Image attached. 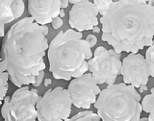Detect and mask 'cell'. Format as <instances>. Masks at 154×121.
<instances>
[{
	"mask_svg": "<svg viewBox=\"0 0 154 121\" xmlns=\"http://www.w3.org/2000/svg\"><path fill=\"white\" fill-rule=\"evenodd\" d=\"M69 0H62L61 1V8L64 10L65 8H66L67 6H69Z\"/></svg>",
	"mask_w": 154,
	"mask_h": 121,
	"instance_id": "cell-21",
	"label": "cell"
},
{
	"mask_svg": "<svg viewBox=\"0 0 154 121\" xmlns=\"http://www.w3.org/2000/svg\"><path fill=\"white\" fill-rule=\"evenodd\" d=\"M141 100L133 86L114 84L101 90L94 107L102 121H139L143 112Z\"/></svg>",
	"mask_w": 154,
	"mask_h": 121,
	"instance_id": "cell-4",
	"label": "cell"
},
{
	"mask_svg": "<svg viewBox=\"0 0 154 121\" xmlns=\"http://www.w3.org/2000/svg\"><path fill=\"white\" fill-rule=\"evenodd\" d=\"M63 19H62V17H56L54 20L52 21V27H53V29H59V28H61L62 26H63Z\"/></svg>",
	"mask_w": 154,
	"mask_h": 121,
	"instance_id": "cell-18",
	"label": "cell"
},
{
	"mask_svg": "<svg viewBox=\"0 0 154 121\" xmlns=\"http://www.w3.org/2000/svg\"><path fill=\"white\" fill-rule=\"evenodd\" d=\"M69 3L73 6L69 11V23L71 29H75L77 32L94 30L98 25L99 20L97 18L98 10L94 2L82 0L74 1L69 0Z\"/></svg>",
	"mask_w": 154,
	"mask_h": 121,
	"instance_id": "cell-9",
	"label": "cell"
},
{
	"mask_svg": "<svg viewBox=\"0 0 154 121\" xmlns=\"http://www.w3.org/2000/svg\"><path fill=\"white\" fill-rule=\"evenodd\" d=\"M43 77H45V71H42V73L40 74V76L38 77V79L36 80L35 84H34L33 86H35V88H37V86H40V85L42 84V82L43 80Z\"/></svg>",
	"mask_w": 154,
	"mask_h": 121,
	"instance_id": "cell-20",
	"label": "cell"
},
{
	"mask_svg": "<svg viewBox=\"0 0 154 121\" xmlns=\"http://www.w3.org/2000/svg\"><path fill=\"white\" fill-rule=\"evenodd\" d=\"M94 31L95 33H99V32H100V29H99L97 26H96V27H94Z\"/></svg>",
	"mask_w": 154,
	"mask_h": 121,
	"instance_id": "cell-25",
	"label": "cell"
},
{
	"mask_svg": "<svg viewBox=\"0 0 154 121\" xmlns=\"http://www.w3.org/2000/svg\"><path fill=\"white\" fill-rule=\"evenodd\" d=\"M8 79H10V75L8 72H0V81H1V98L0 99H1V101H4L9 89Z\"/></svg>",
	"mask_w": 154,
	"mask_h": 121,
	"instance_id": "cell-16",
	"label": "cell"
},
{
	"mask_svg": "<svg viewBox=\"0 0 154 121\" xmlns=\"http://www.w3.org/2000/svg\"><path fill=\"white\" fill-rule=\"evenodd\" d=\"M102 38L118 53H138L154 40V6L146 1H117L100 17Z\"/></svg>",
	"mask_w": 154,
	"mask_h": 121,
	"instance_id": "cell-2",
	"label": "cell"
},
{
	"mask_svg": "<svg viewBox=\"0 0 154 121\" xmlns=\"http://www.w3.org/2000/svg\"><path fill=\"white\" fill-rule=\"evenodd\" d=\"M41 99L36 89L28 86L17 89L13 95L6 96L1 109L4 121H37V103Z\"/></svg>",
	"mask_w": 154,
	"mask_h": 121,
	"instance_id": "cell-5",
	"label": "cell"
},
{
	"mask_svg": "<svg viewBox=\"0 0 154 121\" xmlns=\"http://www.w3.org/2000/svg\"><path fill=\"white\" fill-rule=\"evenodd\" d=\"M25 9L22 0H1L0 1V24H1V37H5V24L14 21L20 17Z\"/></svg>",
	"mask_w": 154,
	"mask_h": 121,
	"instance_id": "cell-12",
	"label": "cell"
},
{
	"mask_svg": "<svg viewBox=\"0 0 154 121\" xmlns=\"http://www.w3.org/2000/svg\"><path fill=\"white\" fill-rule=\"evenodd\" d=\"M52 84V81H51V79H45V86H50Z\"/></svg>",
	"mask_w": 154,
	"mask_h": 121,
	"instance_id": "cell-22",
	"label": "cell"
},
{
	"mask_svg": "<svg viewBox=\"0 0 154 121\" xmlns=\"http://www.w3.org/2000/svg\"><path fill=\"white\" fill-rule=\"evenodd\" d=\"M139 121H149V120H148V117H143V118H140Z\"/></svg>",
	"mask_w": 154,
	"mask_h": 121,
	"instance_id": "cell-26",
	"label": "cell"
},
{
	"mask_svg": "<svg viewBox=\"0 0 154 121\" xmlns=\"http://www.w3.org/2000/svg\"><path fill=\"white\" fill-rule=\"evenodd\" d=\"M48 27L38 24L32 17H24L9 29L2 43V61L10 80L18 89L34 85L45 69L43 58L49 48Z\"/></svg>",
	"mask_w": 154,
	"mask_h": 121,
	"instance_id": "cell-1",
	"label": "cell"
},
{
	"mask_svg": "<svg viewBox=\"0 0 154 121\" xmlns=\"http://www.w3.org/2000/svg\"><path fill=\"white\" fill-rule=\"evenodd\" d=\"M67 90L72 105L78 109H90L91 105L94 104L97 100L96 96L101 92L98 85L91 73H85L73 79L69 83Z\"/></svg>",
	"mask_w": 154,
	"mask_h": 121,
	"instance_id": "cell-8",
	"label": "cell"
},
{
	"mask_svg": "<svg viewBox=\"0 0 154 121\" xmlns=\"http://www.w3.org/2000/svg\"><path fill=\"white\" fill-rule=\"evenodd\" d=\"M120 74L123 77V83L133 86L135 89L146 86L149 72L146 57L138 53H130L123 59Z\"/></svg>",
	"mask_w": 154,
	"mask_h": 121,
	"instance_id": "cell-10",
	"label": "cell"
},
{
	"mask_svg": "<svg viewBox=\"0 0 154 121\" xmlns=\"http://www.w3.org/2000/svg\"><path fill=\"white\" fill-rule=\"evenodd\" d=\"M71 98L63 86L48 89L37 103L38 121H66L71 113Z\"/></svg>",
	"mask_w": 154,
	"mask_h": 121,
	"instance_id": "cell-6",
	"label": "cell"
},
{
	"mask_svg": "<svg viewBox=\"0 0 154 121\" xmlns=\"http://www.w3.org/2000/svg\"><path fill=\"white\" fill-rule=\"evenodd\" d=\"M120 53L114 49L99 46L95 49L94 58L88 61V69L97 85H114L120 74L122 62Z\"/></svg>",
	"mask_w": 154,
	"mask_h": 121,
	"instance_id": "cell-7",
	"label": "cell"
},
{
	"mask_svg": "<svg viewBox=\"0 0 154 121\" xmlns=\"http://www.w3.org/2000/svg\"><path fill=\"white\" fill-rule=\"evenodd\" d=\"M66 121H101V118L98 114L94 113L91 110H85L75 114L71 118H69Z\"/></svg>",
	"mask_w": 154,
	"mask_h": 121,
	"instance_id": "cell-14",
	"label": "cell"
},
{
	"mask_svg": "<svg viewBox=\"0 0 154 121\" xmlns=\"http://www.w3.org/2000/svg\"><path fill=\"white\" fill-rule=\"evenodd\" d=\"M146 89H147L146 86H142L141 88H140V92H143V91H144Z\"/></svg>",
	"mask_w": 154,
	"mask_h": 121,
	"instance_id": "cell-23",
	"label": "cell"
},
{
	"mask_svg": "<svg viewBox=\"0 0 154 121\" xmlns=\"http://www.w3.org/2000/svg\"><path fill=\"white\" fill-rule=\"evenodd\" d=\"M86 41H88V43H89L91 48V47H94L96 44V42H97V38H96L94 35H88V36H87Z\"/></svg>",
	"mask_w": 154,
	"mask_h": 121,
	"instance_id": "cell-19",
	"label": "cell"
},
{
	"mask_svg": "<svg viewBox=\"0 0 154 121\" xmlns=\"http://www.w3.org/2000/svg\"><path fill=\"white\" fill-rule=\"evenodd\" d=\"M81 32L67 29L59 32L48 48L49 71L57 80L69 81L84 75L93 57L91 46Z\"/></svg>",
	"mask_w": 154,
	"mask_h": 121,
	"instance_id": "cell-3",
	"label": "cell"
},
{
	"mask_svg": "<svg viewBox=\"0 0 154 121\" xmlns=\"http://www.w3.org/2000/svg\"><path fill=\"white\" fill-rule=\"evenodd\" d=\"M112 3H113V1H111V0H108V1H94V4L97 7V10L101 16L107 11V9L109 8V6Z\"/></svg>",
	"mask_w": 154,
	"mask_h": 121,
	"instance_id": "cell-17",
	"label": "cell"
},
{
	"mask_svg": "<svg viewBox=\"0 0 154 121\" xmlns=\"http://www.w3.org/2000/svg\"><path fill=\"white\" fill-rule=\"evenodd\" d=\"M60 0H29L28 13L38 24L42 26L52 23L61 12Z\"/></svg>",
	"mask_w": 154,
	"mask_h": 121,
	"instance_id": "cell-11",
	"label": "cell"
},
{
	"mask_svg": "<svg viewBox=\"0 0 154 121\" xmlns=\"http://www.w3.org/2000/svg\"><path fill=\"white\" fill-rule=\"evenodd\" d=\"M143 110L149 113L148 120L154 121V88L150 89V94L146 95L142 100Z\"/></svg>",
	"mask_w": 154,
	"mask_h": 121,
	"instance_id": "cell-13",
	"label": "cell"
},
{
	"mask_svg": "<svg viewBox=\"0 0 154 121\" xmlns=\"http://www.w3.org/2000/svg\"><path fill=\"white\" fill-rule=\"evenodd\" d=\"M60 17H65V11H64V10H61V12H60V16H59Z\"/></svg>",
	"mask_w": 154,
	"mask_h": 121,
	"instance_id": "cell-24",
	"label": "cell"
},
{
	"mask_svg": "<svg viewBox=\"0 0 154 121\" xmlns=\"http://www.w3.org/2000/svg\"><path fill=\"white\" fill-rule=\"evenodd\" d=\"M146 61L148 67L149 76H151L154 78V40L152 44L148 47L146 53Z\"/></svg>",
	"mask_w": 154,
	"mask_h": 121,
	"instance_id": "cell-15",
	"label": "cell"
}]
</instances>
